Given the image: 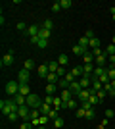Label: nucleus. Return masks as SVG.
Here are the masks:
<instances>
[{
	"label": "nucleus",
	"mask_w": 115,
	"mask_h": 129,
	"mask_svg": "<svg viewBox=\"0 0 115 129\" xmlns=\"http://www.w3.org/2000/svg\"><path fill=\"white\" fill-rule=\"evenodd\" d=\"M109 83H111V87H115V79H113V81H109Z\"/></svg>",
	"instance_id": "6e6d98bb"
},
{
	"label": "nucleus",
	"mask_w": 115,
	"mask_h": 129,
	"mask_svg": "<svg viewBox=\"0 0 115 129\" xmlns=\"http://www.w3.org/2000/svg\"><path fill=\"white\" fill-rule=\"evenodd\" d=\"M40 27H42V29H46V31H52V27H54V23L50 21V19H46V21H42V25H40Z\"/></svg>",
	"instance_id": "f704fd0d"
},
{
	"label": "nucleus",
	"mask_w": 115,
	"mask_h": 129,
	"mask_svg": "<svg viewBox=\"0 0 115 129\" xmlns=\"http://www.w3.org/2000/svg\"><path fill=\"white\" fill-rule=\"evenodd\" d=\"M58 64H60L61 68H65V66L69 64V58H67V54H60V56H58Z\"/></svg>",
	"instance_id": "412c9836"
},
{
	"label": "nucleus",
	"mask_w": 115,
	"mask_h": 129,
	"mask_svg": "<svg viewBox=\"0 0 115 129\" xmlns=\"http://www.w3.org/2000/svg\"><path fill=\"white\" fill-rule=\"evenodd\" d=\"M94 68H96V64H84V66H82L84 75H92V73H94Z\"/></svg>",
	"instance_id": "6ab92c4d"
},
{
	"label": "nucleus",
	"mask_w": 115,
	"mask_h": 129,
	"mask_svg": "<svg viewBox=\"0 0 115 129\" xmlns=\"http://www.w3.org/2000/svg\"><path fill=\"white\" fill-rule=\"evenodd\" d=\"M52 108L54 110H61V108H65V102L61 100V96H54V102H52ZM67 110V108H65Z\"/></svg>",
	"instance_id": "f8f14e48"
},
{
	"label": "nucleus",
	"mask_w": 115,
	"mask_h": 129,
	"mask_svg": "<svg viewBox=\"0 0 115 129\" xmlns=\"http://www.w3.org/2000/svg\"><path fill=\"white\" fill-rule=\"evenodd\" d=\"M60 68H61V66L58 64V60H56V62H50V64H48V70H50V73H56V71L60 70Z\"/></svg>",
	"instance_id": "cd10ccee"
},
{
	"label": "nucleus",
	"mask_w": 115,
	"mask_h": 129,
	"mask_svg": "<svg viewBox=\"0 0 115 129\" xmlns=\"http://www.w3.org/2000/svg\"><path fill=\"white\" fill-rule=\"evenodd\" d=\"M54 125H56L58 129L63 127V125H65V119H63V118H56V119H54Z\"/></svg>",
	"instance_id": "e433bc0d"
},
{
	"label": "nucleus",
	"mask_w": 115,
	"mask_h": 129,
	"mask_svg": "<svg viewBox=\"0 0 115 129\" xmlns=\"http://www.w3.org/2000/svg\"><path fill=\"white\" fill-rule=\"evenodd\" d=\"M96 94H98V98H100V100H102V102H104V100H105V96H107V92H105L104 89H102V91H98V92H96Z\"/></svg>",
	"instance_id": "37998d69"
},
{
	"label": "nucleus",
	"mask_w": 115,
	"mask_h": 129,
	"mask_svg": "<svg viewBox=\"0 0 115 129\" xmlns=\"http://www.w3.org/2000/svg\"><path fill=\"white\" fill-rule=\"evenodd\" d=\"M38 33H40V27H38L37 23H33V25H29V27H27L25 35H27L29 39H33V37H38Z\"/></svg>",
	"instance_id": "423d86ee"
},
{
	"label": "nucleus",
	"mask_w": 115,
	"mask_h": 129,
	"mask_svg": "<svg viewBox=\"0 0 115 129\" xmlns=\"http://www.w3.org/2000/svg\"><path fill=\"white\" fill-rule=\"evenodd\" d=\"M84 37H86L88 41H90V39H94V37H96V35H94V31H92V29H88V31L84 33Z\"/></svg>",
	"instance_id": "3c124183"
},
{
	"label": "nucleus",
	"mask_w": 115,
	"mask_h": 129,
	"mask_svg": "<svg viewBox=\"0 0 115 129\" xmlns=\"http://www.w3.org/2000/svg\"><path fill=\"white\" fill-rule=\"evenodd\" d=\"M107 77H109V81L115 79V70L113 68H107Z\"/></svg>",
	"instance_id": "49530a36"
},
{
	"label": "nucleus",
	"mask_w": 115,
	"mask_h": 129,
	"mask_svg": "<svg viewBox=\"0 0 115 129\" xmlns=\"http://www.w3.org/2000/svg\"><path fill=\"white\" fill-rule=\"evenodd\" d=\"M8 119H10V121H17V119H21V118H19V114H17V112H14V114L8 116Z\"/></svg>",
	"instance_id": "c03bdc74"
},
{
	"label": "nucleus",
	"mask_w": 115,
	"mask_h": 129,
	"mask_svg": "<svg viewBox=\"0 0 115 129\" xmlns=\"http://www.w3.org/2000/svg\"><path fill=\"white\" fill-rule=\"evenodd\" d=\"M56 73H58V77H60V79H63V77H65V73H67V71H65V68H60V70L56 71Z\"/></svg>",
	"instance_id": "de8ad7c7"
},
{
	"label": "nucleus",
	"mask_w": 115,
	"mask_h": 129,
	"mask_svg": "<svg viewBox=\"0 0 115 129\" xmlns=\"http://www.w3.org/2000/svg\"><path fill=\"white\" fill-rule=\"evenodd\" d=\"M14 52H6L4 56H2V60H0V64H2V68H10V66H14Z\"/></svg>",
	"instance_id": "20e7f679"
},
{
	"label": "nucleus",
	"mask_w": 115,
	"mask_h": 129,
	"mask_svg": "<svg viewBox=\"0 0 115 129\" xmlns=\"http://www.w3.org/2000/svg\"><path fill=\"white\" fill-rule=\"evenodd\" d=\"M88 43H90V41H88L86 37H81V39H79V43H77V44H79V46H82V48L86 50V52H90V48H88Z\"/></svg>",
	"instance_id": "5701e85b"
},
{
	"label": "nucleus",
	"mask_w": 115,
	"mask_h": 129,
	"mask_svg": "<svg viewBox=\"0 0 115 129\" xmlns=\"http://www.w3.org/2000/svg\"><path fill=\"white\" fill-rule=\"evenodd\" d=\"M92 89H81V92H79V94H77V100H79V102H84V100H88V98H90V94H92Z\"/></svg>",
	"instance_id": "0eeeda50"
},
{
	"label": "nucleus",
	"mask_w": 115,
	"mask_h": 129,
	"mask_svg": "<svg viewBox=\"0 0 115 129\" xmlns=\"http://www.w3.org/2000/svg\"><path fill=\"white\" fill-rule=\"evenodd\" d=\"M100 44H102V43H100V39H98V37H94V39H90L88 48H90V50H96V48H100Z\"/></svg>",
	"instance_id": "aec40b11"
},
{
	"label": "nucleus",
	"mask_w": 115,
	"mask_h": 129,
	"mask_svg": "<svg viewBox=\"0 0 115 129\" xmlns=\"http://www.w3.org/2000/svg\"><path fill=\"white\" fill-rule=\"evenodd\" d=\"M23 70H27V71L35 70V62H33L31 58H29V60H25V64H23Z\"/></svg>",
	"instance_id": "c756f323"
},
{
	"label": "nucleus",
	"mask_w": 115,
	"mask_h": 129,
	"mask_svg": "<svg viewBox=\"0 0 115 129\" xmlns=\"http://www.w3.org/2000/svg\"><path fill=\"white\" fill-rule=\"evenodd\" d=\"M19 85H21L19 81H8L6 83V94L8 96H16L17 92H19Z\"/></svg>",
	"instance_id": "7ed1b4c3"
},
{
	"label": "nucleus",
	"mask_w": 115,
	"mask_h": 129,
	"mask_svg": "<svg viewBox=\"0 0 115 129\" xmlns=\"http://www.w3.org/2000/svg\"><path fill=\"white\" fill-rule=\"evenodd\" d=\"M58 87H60V89H69V83H67L65 79H60L58 81Z\"/></svg>",
	"instance_id": "79ce46f5"
},
{
	"label": "nucleus",
	"mask_w": 115,
	"mask_h": 129,
	"mask_svg": "<svg viewBox=\"0 0 115 129\" xmlns=\"http://www.w3.org/2000/svg\"><path fill=\"white\" fill-rule=\"evenodd\" d=\"M81 89H82V87H81V83H79V81H75V83H71V85H69V91L73 92V96H75V98H77V94L81 92Z\"/></svg>",
	"instance_id": "4468645a"
},
{
	"label": "nucleus",
	"mask_w": 115,
	"mask_h": 129,
	"mask_svg": "<svg viewBox=\"0 0 115 129\" xmlns=\"http://www.w3.org/2000/svg\"><path fill=\"white\" fill-rule=\"evenodd\" d=\"M42 100H44V104H50V106H52V102H54V96H50V94H46V96H44Z\"/></svg>",
	"instance_id": "09e8293b"
},
{
	"label": "nucleus",
	"mask_w": 115,
	"mask_h": 129,
	"mask_svg": "<svg viewBox=\"0 0 115 129\" xmlns=\"http://www.w3.org/2000/svg\"><path fill=\"white\" fill-rule=\"evenodd\" d=\"M42 104H44V100L38 96V94H35V92H31L27 96V106L31 108V110H33V108H40Z\"/></svg>",
	"instance_id": "f03ea898"
},
{
	"label": "nucleus",
	"mask_w": 115,
	"mask_h": 129,
	"mask_svg": "<svg viewBox=\"0 0 115 129\" xmlns=\"http://www.w3.org/2000/svg\"><path fill=\"white\" fill-rule=\"evenodd\" d=\"M71 73H73L75 77H79V79H81V77L84 75V71H82V68H81V66H75V68H71Z\"/></svg>",
	"instance_id": "4be33fe9"
},
{
	"label": "nucleus",
	"mask_w": 115,
	"mask_h": 129,
	"mask_svg": "<svg viewBox=\"0 0 115 129\" xmlns=\"http://www.w3.org/2000/svg\"><path fill=\"white\" fill-rule=\"evenodd\" d=\"M113 116H115L113 110H105V118H107V119H113Z\"/></svg>",
	"instance_id": "603ef678"
},
{
	"label": "nucleus",
	"mask_w": 115,
	"mask_h": 129,
	"mask_svg": "<svg viewBox=\"0 0 115 129\" xmlns=\"http://www.w3.org/2000/svg\"><path fill=\"white\" fill-rule=\"evenodd\" d=\"M111 17H113V21H115V6H111Z\"/></svg>",
	"instance_id": "5fc2aeb1"
},
{
	"label": "nucleus",
	"mask_w": 115,
	"mask_h": 129,
	"mask_svg": "<svg viewBox=\"0 0 115 129\" xmlns=\"http://www.w3.org/2000/svg\"><path fill=\"white\" fill-rule=\"evenodd\" d=\"M88 102H90V104H92L94 108H96V106H98L100 102H102V100L98 98V94H96V92H92V94H90V98H88Z\"/></svg>",
	"instance_id": "393cba45"
},
{
	"label": "nucleus",
	"mask_w": 115,
	"mask_h": 129,
	"mask_svg": "<svg viewBox=\"0 0 115 129\" xmlns=\"http://www.w3.org/2000/svg\"><path fill=\"white\" fill-rule=\"evenodd\" d=\"M71 98H75V96H73V92L69 91V89H63V91H61V100H63V102L71 100Z\"/></svg>",
	"instance_id": "a211bd4d"
},
{
	"label": "nucleus",
	"mask_w": 115,
	"mask_h": 129,
	"mask_svg": "<svg viewBox=\"0 0 115 129\" xmlns=\"http://www.w3.org/2000/svg\"><path fill=\"white\" fill-rule=\"evenodd\" d=\"M38 110H40V114H42V116H48V114L52 112V106H50V104H42Z\"/></svg>",
	"instance_id": "c85d7f7f"
},
{
	"label": "nucleus",
	"mask_w": 115,
	"mask_h": 129,
	"mask_svg": "<svg viewBox=\"0 0 115 129\" xmlns=\"http://www.w3.org/2000/svg\"><path fill=\"white\" fill-rule=\"evenodd\" d=\"M73 54H75V56H84V54H86V50L82 48V46H79V44H75V46H73V50H71Z\"/></svg>",
	"instance_id": "b1692460"
},
{
	"label": "nucleus",
	"mask_w": 115,
	"mask_h": 129,
	"mask_svg": "<svg viewBox=\"0 0 115 129\" xmlns=\"http://www.w3.org/2000/svg\"><path fill=\"white\" fill-rule=\"evenodd\" d=\"M37 46H38V48H46V46H48V41H44V39H40V37H38V43H37Z\"/></svg>",
	"instance_id": "58836bf2"
},
{
	"label": "nucleus",
	"mask_w": 115,
	"mask_h": 129,
	"mask_svg": "<svg viewBox=\"0 0 115 129\" xmlns=\"http://www.w3.org/2000/svg\"><path fill=\"white\" fill-rule=\"evenodd\" d=\"M82 60H84V64H94V62H96V58H94L92 52H86L84 56H82Z\"/></svg>",
	"instance_id": "a878e982"
},
{
	"label": "nucleus",
	"mask_w": 115,
	"mask_h": 129,
	"mask_svg": "<svg viewBox=\"0 0 115 129\" xmlns=\"http://www.w3.org/2000/svg\"><path fill=\"white\" fill-rule=\"evenodd\" d=\"M17 114H19V118L25 119V121H29V119H31V108H29L27 104H25V106H19Z\"/></svg>",
	"instance_id": "39448f33"
},
{
	"label": "nucleus",
	"mask_w": 115,
	"mask_h": 129,
	"mask_svg": "<svg viewBox=\"0 0 115 129\" xmlns=\"http://www.w3.org/2000/svg\"><path fill=\"white\" fill-rule=\"evenodd\" d=\"M46 79H48V83H56V85H58L60 77H58V73H48V77H46Z\"/></svg>",
	"instance_id": "2f4dec72"
},
{
	"label": "nucleus",
	"mask_w": 115,
	"mask_h": 129,
	"mask_svg": "<svg viewBox=\"0 0 115 129\" xmlns=\"http://www.w3.org/2000/svg\"><path fill=\"white\" fill-rule=\"evenodd\" d=\"M0 110H2V114H4V116H10V114L17 112V110H19V106L16 104V100H14V98H6V100H0Z\"/></svg>",
	"instance_id": "f257e3e1"
},
{
	"label": "nucleus",
	"mask_w": 115,
	"mask_h": 129,
	"mask_svg": "<svg viewBox=\"0 0 115 129\" xmlns=\"http://www.w3.org/2000/svg\"><path fill=\"white\" fill-rule=\"evenodd\" d=\"M56 89H58V85H56V83H48V85H46V94H50V96H54Z\"/></svg>",
	"instance_id": "bb28decb"
},
{
	"label": "nucleus",
	"mask_w": 115,
	"mask_h": 129,
	"mask_svg": "<svg viewBox=\"0 0 115 129\" xmlns=\"http://www.w3.org/2000/svg\"><path fill=\"white\" fill-rule=\"evenodd\" d=\"M65 108H67V110H77V108H79V100H77V98L67 100V102H65Z\"/></svg>",
	"instance_id": "f3484780"
},
{
	"label": "nucleus",
	"mask_w": 115,
	"mask_h": 129,
	"mask_svg": "<svg viewBox=\"0 0 115 129\" xmlns=\"http://www.w3.org/2000/svg\"><path fill=\"white\" fill-rule=\"evenodd\" d=\"M37 73H38V77L46 79V77H48V73H50V70H48V64H40V66L37 68Z\"/></svg>",
	"instance_id": "6e6552de"
},
{
	"label": "nucleus",
	"mask_w": 115,
	"mask_h": 129,
	"mask_svg": "<svg viewBox=\"0 0 115 129\" xmlns=\"http://www.w3.org/2000/svg\"><path fill=\"white\" fill-rule=\"evenodd\" d=\"M19 129H33V123H31V121H23V123L19 125Z\"/></svg>",
	"instance_id": "a18cd8bd"
},
{
	"label": "nucleus",
	"mask_w": 115,
	"mask_h": 129,
	"mask_svg": "<svg viewBox=\"0 0 115 129\" xmlns=\"http://www.w3.org/2000/svg\"><path fill=\"white\" fill-rule=\"evenodd\" d=\"M107 73V68H100V66H96L94 68V73H92V79H100L102 75H105Z\"/></svg>",
	"instance_id": "9b49d317"
},
{
	"label": "nucleus",
	"mask_w": 115,
	"mask_h": 129,
	"mask_svg": "<svg viewBox=\"0 0 115 129\" xmlns=\"http://www.w3.org/2000/svg\"><path fill=\"white\" fill-rule=\"evenodd\" d=\"M50 10L54 12V14H58V12H60V10H61V4H60V2H54V4L50 6Z\"/></svg>",
	"instance_id": "ea45409f"
},
{
	"label": "nucleus",
	"mask_w": 115,
	"mask_h": 129,
	"mask_svg": "<svg viewBox=\"0 0 115 129\" xmlns=\"http://www.w3.org/2000/svg\"><path fill=\"white\" fill-rule=\"evenodd\" d=\"M79 83H81L82 89H90V87H92V75H82L81 79H79Z\"/></svg>",
	"instance_id": "1a4fd4ad"
},
{
	"label": "nucleus",
	"mask_w": 115,
	"mask_h": 129,
	"mask_svg": "<svg viewBox=\"0 0 115 129\" xmlns=\"http://www.w3.org/2000/svg\"><path fill=\"white\" fill-rule=\"evenodd\" d=\"M38 37L44 39V41H48V39H50V31H46V29H42V27H40V33H38Z\"/></svg>",
	"instance_id": "473e14b6"
},
{
	"label": "nucleus",
	"mask_w": 115,
	"mask_h": 129,
	"mask_svg": "<svg viewBox=\"0 0 115 129\" xmlns=\"http://www.w3.org/2000/svg\"><path fill=\"white\" fill-rule=\"evenodd\" d=\"M81 108H84V110H90V108H94V106L88 102V100H84V102H81Z\"/></svg>",
	"instance_id": "8fccbe9b"
},
{
	"label": "nucleus",
	"mask_w": 115,
	"mask_h": 129,
	"mask_svg": "<svg viewBox=\"0 0 115 129\" xmlns=\"http://www.w3.org/2000/svg\"><path fill=\"white\" fill-rule=\"evenodd\" d=\"M27 23H25V21H19V23H17V31H23V33H25V31H27Z\"/></svg>",
	"instance_id": "a19ab883"
},
{
	"label": "nucleus",
	"mask_w": 115,
	"mask_h": 129,
	"mask_svg": "<svg viewBox=\"0 0 115 129\" xmlns=\"http://www.w3.org/2000/svg\"><path fill=\"white\" fill-rule=\"evenodd\" d=\"M48 116H40V125H46V123H48Z\"/></svg>",
	"instance_id": "864d4df0"
},
{
	"label": "nucleus",
	"mask_w": 115,
	"mask_h": 129,
	"mask_svg": "<svg viewBox=\"0 0 115 129\" xmlns=\"http://www.w3.org/2000/svg\"><path fill=\"white\" fill-rule=\"evenodd\" d=\"M107 64H109L107 54H102V56H98V58H96V66H100V68H105Z\"/></svg>",
	"instance_id": "ddd939ff"
},
{
	"label": "nucleus",
	"mask_w": 115,
	"mask_h": 129,
	"mask_svg": "<svg viewBox=\"0 0 115 129\" xmlns=\"http://www.w3.org/2000/svg\"><path fill=\"white\" fill-rule=\"evenodd\" d=\"M37 129H46V125H40V127H37Z\"/></svg>",
	"instance_id": "4d7b16f0"
},
{
	"label": "nucleus",
	"mask_w": 115,
	"mask_h": 129,
	"mask_svg": "<svg viewBox=\"0 0 115 129\" xmlns=\"http://www.w3.org/2000/svg\"><path fill=\"white\" fill-rule=\"evenodd\" d=\"M19 94H23V96H29V94H31L29 83H21V85H19Z\"/></svg>",
	"instance_id": "dca6fc26"
},
{
	"label": "nucleus",
	"mask_w": 115,
	"mask_h": 129,
	"mask_svg": "<svg viewBox=\"0 0 115 129\" xmlns=\"http://www.w3.org/2000/svg\"><path fill=\"white\" fill-rule=\"evenodd\" d=\"M105 54H107V56H115V44L113 43H109V46L105 48Z\"/></svg>",
	"instance_id": "c9c22d12"
},
{
	"label": "nucleus",
	"mask_w": 115,
	"mask_h": 129,
	"mask_svg": "<svg viewBox=\"0 0 115 129\" xmlns=\"http://www.w3.org/2000/svg\"><path fill=\"white\" fill-rule=\"evenodd\" d=\"M12 98L16 100L17 106H25V104H27V96H23V94H19V92H17L16 96H12Z\"/></svg>",
	"instance_id": "2eb2a0df"
},
{
	"label": "nucleus",
	"mask_w": 115,
	"mask_h": 129,
	"mask_svg": "<svg viewBox=\"0 0 115 129\" xmlns=\"http://www.w3.org/2000/svg\"><path fill=\"white\" fill-rule=\"evenodd\" d=\"M60 4H61V10H69L73 6V0H60Z\"/></svg>",
	"instance_id": "7c9ffc66"
},
{
	"label": "nucleus",
	"mask_w": 115,
	"mask_h": 129,
	"mask_svg": "<svg viewBox=\"0 0 115 129\" xmlns=\"http://www.w3.org/2000/svg\"><path fill=\"white\" fill-rule=\"evenodd\" d=\"M94 118H96V108L86 110V118H84V119H94Z\"/></svg>",
	"instance_id": "72a5a7b5"
},
{
	"label": "nucleus",
	"mask_w": 115,
	"mask_h": 129,
	"mask_svg": "<svg viewBox=\"0 0 115 129\" xmlns=\"http://www.w3.org/2000/svg\"><path fill=\"white\" fill-rule=\"evenodd\" d=\"M77 118L81 119V118H86V110H84V108H77V114H75Z\"/></svg>",
	"instance_id": "4c0bfd02"
},
{
	"label": "nucleus",
	"mask_w": 115,
	"mask_h": 129,
	"mask_svg": "<svg viewBox=\"0 0 115 129\" xmlns=\"http://www.w3.org/2000/svg\"><path fill=\"white\" fill-rule=\"evenodd\" d=\"M29 79H31L29 71L27 70H19V73H17V81H19V83H29Z\"/></svg>",
	"instance_id": "9d476101"
}]
</instances>
